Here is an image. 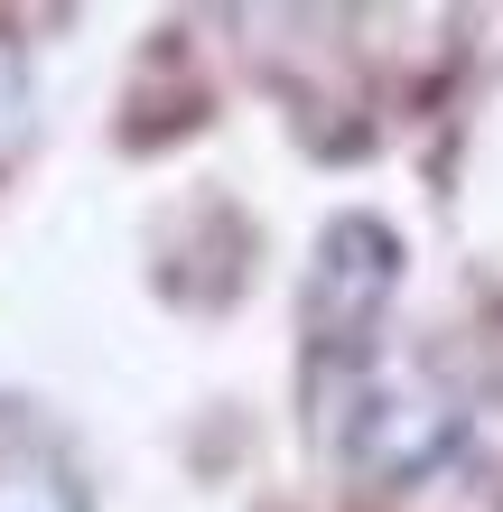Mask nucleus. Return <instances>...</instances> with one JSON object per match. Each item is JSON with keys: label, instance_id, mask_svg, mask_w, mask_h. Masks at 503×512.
Here are the masks:
<instances>
[{"label": "nucleus", "instance_id": "obj_1", "mask_svg": "<svg viewBox=\"0 0 503 512\" xmlns=\"http://www.w3.org/2000/svg\"><path fill=\"white\" fill-rule=\"evenodd\" d=\"M392 280H401V252H392V233L373 215L327 224V243L308 261V336H317V354H364Z\"/></svg>", "mask_w": 503, "mask_h": 512}, {"label": "nucleus", "instance_id": "obj_2", "mask_svg": "<svg viewBox=\"0 0 503 512\" xmlns=\"http://www.w3.org/2000/svg\"><path fill=\"white\" fill-rule=\"evenodd\" d=\"M448 438H457V410L420 373H382L354 401V466H373V475H420Z\"/></svg>", "mask_w": 503, "mask_h": 512}, {"label": "nucleus", "instance_id": "obj_3", "mask_svg": "<svg viewBox=\"0 0 503 512\" xmlns=\"http://www.w3.org/2000/svg\"><path fill=\"white\" fill-rule=\"evenodd\" d=\"M0 512H84V485L56 447H0Z\"/></svg>", "mask_w": 503, "mask_h": 512}, {"label": "nucleus", "instance_id": "obj_4", "mask_svg": "<svg viewBox=\"0 0 503 512\" xmlns=\"http://www.w3.org/2000/svg\"><path fill=\"white\" fill-rule=\"evenodd\" d=\"M28 131H38V94H28V56L0 38V168L28 149Z\"/></svg>", "mask_w": 503, "mask_h": 512}]
</instances>
